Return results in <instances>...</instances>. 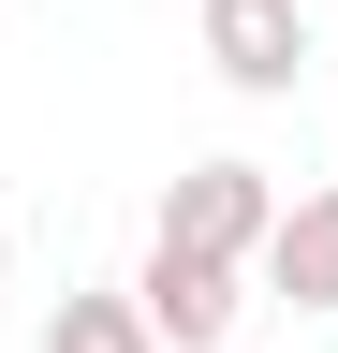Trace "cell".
I'll list each match as a JSON object with an SVG mask.
<instances>
[{"instance_id": "1", "label": "cell", "mask_w": 338, "mask_h": 353, "mask_svg": "<svg viewBox=\"0 0 338 353\" xmlns=\"http://www.w3.org/2000/svg\"><path fill=\"white\" fill-rule=\"evenodd\" d=\"M191 44L235 103H294V74L324 59L309 44V0H191Z\"/></svg>"}, {"instance_id": "2", "label": "cell", "mask_w": 338, "mask_h": 353, "mask_svg": "<svg viewBox=\"0 0 338 353\" xmlns=\"http://www.w3.org/2000/svg\"><path fill=\"white\" fill-rule=\"evenodd\" d=\"M265 221H279V176L221 148V162H191L177 192H162L147 236H177V250H206V265H250V250H265Z\"/></svg>"}, {"instance_id": "3", "label": "cell", "mask_w": 338, "mask_h": 353, "mask_svg": "<svg viewBox=\"0 0 338 353\" xmlns=\"http://www.w3.org/2000/svg\"><path fill=\"white\" fill-rule=\"evenodd\" d=\"M133 309H147V339H162V353H221V339H235V309H250V265H206V250H177V236H147Z\"/></svg>"}, {"instance_id": "4", "label": "cell", "mask_w": 338, "mask_h": 353, "mask_svg": "<svg viewBox=\"0 0 338 353\" xmlns=\"http://www.w3.org/2000/svg\"><path fill=\"white\" fill-rule=\"evenodd\" d=\"M250 280H265L279 309H338V176L324 192H279V221H265V250H250Z\"/></svg>"}, {"instance_id": "5", "label": "cell", "mask_w": 338, "mask_h": 353, "mask_svg": "<svg viewBox=\"0 0 338 353\" xmlns=\"http://www.w3.org/2000/svg\"><path fill=\"white\" fill-rule=\"evenodd\" d=\"M45 353H162V339H147V309H133V280H89V294H59V324H45Z\"/></svg>"}, {"instance_id": "6", "label": "cell", "mask_w": 338, "mask_h": 353, "mask_svg": "<svg viewBox=\"0 0 338 353\" xmlns=\"http://www.w3.org/2000/svg\"><path fill=\"white\" fill-rule=\"evenodd\" d=\"M0 265H15V221H0Z\"/></svg>"}, {"instance_id": "7", "label": "cell", "mask_w": 338, "mask_h": 353, "mask_svg": "<svg viewBox=\"0 0 338 353\" xmlns=\"http://www.w3.org/2000/svg\"><path fill=\"white\" fill-rule=\"evenodd\" d=\"M324 74H338V44H324Z\"/></svg>"}, {"instance_id": "8", "label": "cell", "mask_w": 338, "mask_h": 353, "mask_svg": "<svg viewBox=\"0 0 338 353\" xmlns=\"http://www.w3.org/2000/svg\"><path fill=\"white\" fill-rule=\"evenodd\" d=\"M0 30H15V15H0Z\"/></svg>"}]
</instances>
